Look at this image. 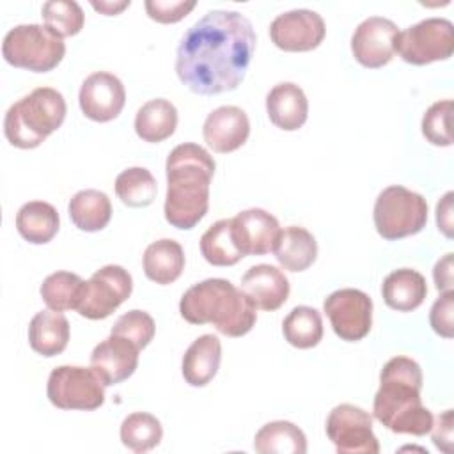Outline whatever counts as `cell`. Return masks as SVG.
<instances>
[{"instance_id": "1", "label": "cell", "mask_w": 454, "mask_h": 454, "mask_svg": "<svg viewBox=\"0 0 454 454\" xmlns=\"http://www.w3.org/2000/svg\"><path fill=\"white\" fill-rule=\"evenodd\" d=\"M255 50V32L238 11L215 9L181 37L176 73L183 85L200 96L234 90L245 78Z\"/></svg>"}, {"instance_id": "2", "label": "cell", "mask_w": 454, "mask_h": 454, "mask_svg": "<svg viewBox=\"0 0 454 454\" xmlns=\"http://www.w3.org/2000/svg\"><path fill=\"white\" fill-rule=\"evenodd\" d=\"M165 220L181 231L193 229L207 213L213 156L199 144H179L167 156Z\"/></svg>"}, {"instance_id": "3", "label": "cell", "mask_w": 454, "mask_h": 454, "mask_svg": "<svg viewBox=\"0 0 454 454\" xmlns=\"http://www.w3.org/2000/svg\"><path fill=\"white\" fill-rule=\"evenodd\" d=\"M422 369L410 356L390 358L380 372L372 413L388 431L424 436L431 431L433 413L422 404Z\"/></svg>"}, {"instance_id": "4", "label": "cell", "mask_w": 454, "mask_h": 454, "mask_svg": "<svg viewBox=\"0 0 454 454\" xmlns=\"http://www.w3.org/2000/svg\"><path fill=\"white\" fill-rule=\"evenodd\" d=\"M257 309L225 278H206L184 291L179 301V312L192 325H213L227 337L247 335L255 321Z\"/></svg>"}, {"instance_id": "5", "label": "cell", "mask_w": 454, "mask_h": 454, "mask_svg": "<svg viewBox=\"0 0 454 454\" xmlns=\"http://www.w3.org/2000/svg\"><path fill=\"white\" fill-rule=\"evenodd\" d=\"M66 112V99L57 89L37 87L5 112V138L18 149H34L62 126Z\"/></svg>"}, {"instance_id": "6", "label": "cell", "mask_w": 454, "mask_h": 454, "mask_svg": "<svg viewBox=\"0 0 454 454\" xmlns=\"http://www.w3.org/2000/svg\"><path fill=\"white\" fill-rule=\"evenodd\" d=\"M2 55L7 64L32 73H48L55 69L66 55V44L60 35L46 25L27 23L11 28L2 43Z\"/></svg>"}, {"instance_id": "7", "label": "cell", "mask_w": 454, "mask_h": 454, "mask_svg": "<svg viewBox=\"0 0 454 454\" xmlns=\"http://www.w3.org/2000/svg\"><path fill=\"white\" fill-rule=\"evenodd\" d=\"M372 218L378 234L383 239L395 241L413 236L426 227L427 202L420 193L392 184L376 197Z\"/></svg>"}, {"instance_id": "8", "label": "cell", "mask_w": 454, "mask_h": 454, "mask_svg": "<svg viewBox=\"0 0 454 454\" xmlns=\"http://www.w3.org/2000/svg\"><path fill=\"white\" fill-rule=\"evenodd\" d=\"M50 403L60 410H98L105 403V385L92 367L59 365L46 383Z\"/></svg>"}, {"instance_id": "9", "label": "cell", "mask_w": 454, "mask_h": 454, "mask_svg": "<svg viewBox=\"0 0 454 454\" xmlns=\"http://www.w3.org/2000/svg\"><path fill=\"white\" fill-rule=\"evenodd\" d=\"M454 51V27L447 18H426L399 32L397 53L413 66L447 60Z\"/></svg>"}, {"instance_id": "10", "label": "cell", "mask_w": 454, "mask_h": 454, "mask_svg": "<svg viewBox=\"0 0 454 454\" xmlns=\"http://www.w3.org/2000/svg\"><path fill=\"white\" fill-rule=\"evenodd\" d=\"M133 291V278L128 270L119 264H106L94 271L83 286L78 314L87 319H105Z\"/></svg>"}, {"instance_id": "11", "label": "cell", "mask_w": 454, "mask_h": 454, "mask_svg": "<svg viewBox=\"0 0 454 454\" xmlns=\"http://www.w3.org/2000/svg\"><path fill=\"white\" fill-rule=\"evenodd\" d=\"M326 436L339 454H378L371 415L355 404H337L326 417Z\"/></svg>"}, {"instance_id": "12", "label": "cell", "mask_w": 454, "mask_h": 454, "mask_svg": "<svg viewBox=\"0 0 454 454\" xmlns=\"http://www.w3.org/2000/svg\"><path fill=\"white\" fill-rule=\"evenodd\" d=\"M337 337L348 342L364 339L372 326V300L360 289L344 287L333 291L323 303Z\"/></svg>"}, {"instance_id": "13", "label": "cell", "mask_w": 454, "mask_h": 454, "mask_svg": "<svg viewBox=\"0 0 454 454\" xmlns=\"http://www.w3.org/2000/svg\"><path fill=\"white\" fill-rule=\"evenodd\" d=\"M399 28L383 16H369L351 35V51L358 64L369 69L383 67L397 53Z\"/></svg>"}, {"instance_id": "14", "label": "cell", "mask_w": 454, "mask_h": 454, "mask_svg": "<svg viewBox=\"0 0 454 454\" xmlns=\"http://www.w3.org/2000/svg\"><path fill=\"white\" fill-rule=\"evenodd\" d=\"M326 34L323 18L310 9H293L278 14L270 25L271 43L284 51H310Z\"/></svg>"}, {"instance_id": "15", "label": "cell", "mask_w": 454, "mask_h": 454, "mask_svg": "<svg viewBox=\"0 0 454 454\" xmlns=\"http://www.w3.org/2000/svg\"><path fill=\"white\" fill-rule=\"evenodd\" d=\"M78 103L87 119L96 122H108L122 112L126 103V90L115 74L96 71L83 80Z\"/></svg>"}, {"instance_id": "16", "label": "cell", "mask_w": 454, "mask_h": 454, "mask_svg": "<svg viewBox=\"0 0 454 454\" xmlns=\"http://www.w3.org/2000/svg\"><path fill=\"white\" fill-rule=\"evenodd\" d=\"M231 225L234 241L243 257L273 252L282 231L278 220L261 207L239 211L234 218H231Z\"/></svg>"}, {"instance_id": "17", "label": "cell", "mask_w": 454, "mask_h": 454, "mask_svg": "<svg viewBox=\"0 0 454 454\" xmlns=\"http://www.w3.org/2000/svg\"><path fill=\"white\" fill-rule=\"evenodd\" d=\"M140 349L126 337L110 333L90 353V367L105 387L128 380L138 365Z\"/></svg>"}, {"instance_id": "18", "label": "cell", "mask_w": 454, "mask_h": 454, "mask_svg": "<svg viewBox=\"0 0 454 454\" xmlns=\"http://www.w3.org/2000/svg\"><path fill=\"white\" fill-rule=\"evenodd\" d=\"M204 142L215 153H232L239 149L250 135V121L245 110L234 105L215 108L202 126Z\"/></svg>"}, {"instance_id": "19", "label": "cell", "mask_w": 454, "mask_h": 454, "mask_svg": "<svg viewBox=\"0 0 454 454\" xmlns=\"http://www.w3.org/2000/svg\"><path fill=\"white\" fill-rule=\"evenodd\" d=\"M241 291L259 310H277L289 298V280L282 270L271 264H255L241 278Z\"/></svg>"}, {"instance_id": "20", "label": "cell", "mask_w": 454, "mask_h": 454, "mask_svg": "<svg viewBox=\"0 0 454 454\" xmlns=\"http://www.w3.org/2000/svg\"><path fill=\"white\" fill-rule=\"evenodd\" d=\"M266 112L277 128L294 131L307 121L309 101L301 87L293 82H280L266 96Z\"/></svg>"}, {"instance_id": "21", "label": "cell", "mask_w": 454, "mask_h": 454, "mask_svg": "<svg viewBox=\"0 0 454 454\" xmlns=\"http://www.w3.org/2000/svg\"><path fill=\"white\" fill-rule=\"evenodd\" d=\"M222 360L220 339L213 333H204L197 337L183 355L181 372L188 385L204 387L218 372Z\"/></svg>"}, {"instance_id": "22", "label": "cell", "mask_w": 454, "mask_h": 454, "mask_svg": "<svg viewBox=\"0 0 454 454\" xmlns=\"http://www.w3.org/2000/svg\"><path fill=\"white\" fill-rule=\"evenodd\" d=\"M385 303L397 312H411L422 305L427 294L426 278L411 268H399L388 273L381 284Z\"/></svg>"}, {"instance_id": "23", "label": "cell", "mask_w": 454, "mask_h": 454, "mask_svg": "<svg viewBox=\"0 0 454 454\" xmlns=\"http://www.w3.org/2000/svg\"><path fill=\"white\" fill-rule=\"evenodd\" d=\"M69 340V321L62 312L41 310L28 325V344L43 356H55L62 353Z\"/></svg>"}, {"instance_id": "24", "label": "cell", "mask_w": 454, "mask_h": 454, "mask_svg": "<svg viewBox=\"0 0 454 454\" xmlns=\"http://www.w3.org/2000/svg\"><path fill=\"white\" fill-rule=\"evenodd\" d=\"M144 273L149 280L167 286L176 282L184 270L183 247L168 238L151 243L142 257Z\"/></svg>"}, {"instance_id": "25", "label": "cell", "mask_w": 454, "mask_h": 454, "mask_svg": "<svg viewBox=\"0 0 454 454\" xmlns=\"http://www.w3.org/2000/svg\"><path fill=\"white\" fill-rule=\"evenodd\" d=\"M273 252L284 270L303 271L312 266L317 257V241L305 227L289 225L280 231Z\"/></svg>"}, {"instance_id": "26", "label": "cell", "mask_w": 454, "mask_h": 454, "mask_svg": "<svg viewBox=\"0 0 454 454\" xmlns=\"http://www.w3.org/2000/svg\"><path fill=\"white\" fill-rule=\"evenodd\" d=\"M60 218L57 209L44 200H30L16 213V229L20 236L32 245H44L59 232Z\"/></svg>"}, {"instance_id": "27", "label": "cell", "mask_w": 454, "mask_h": 454, "mask_svg": "<svg viewBox=\"0 0 454 454\" xmlns=\"http://www.w3.org/2000/svg\"><path fill=\"white\" fill-rule=\"evenodd\" d=\"M177 128V110L163 98L149 99L135 115V131L144 142L158 144L167 140Z\"/></svg>"}, {"instance_id": "28", "label": "cell", "mask_w": 454, "mask_h": 454, "mask_svg": "<svg viewBox=\"0 0 454 454\" xmlns=\"http://www.w3.org/2000/svg\"><path fill=\"white\" fill-rule=\"evenodd\" d=\"M67 213L71 222L85 232H96L108 225L112 218V204L105 192L87 188L76 192L69 204Z\"/></svg>"}, {"instance_id": "29", "label": "cell", "mask_w": 454, "mask_h": 454, "mask_svg": "<svg viewBox=\"0 0 454 454\" xmlns=\"http://www.w3.org/2000/svg\"><path fill=\"white\" fill-rule=\"evenodd\" d=\"M254 449L261 454H305V433L289 420L264 424L254 436Z\"/></svg>"}, {"instance_id": "30", "label": "cell", "mask_w": 454, "mask_h": 454, "mask_svg": "<svg viewBox=\"0 0 454 454\" xmlns=\"http://www.w3.org/2000/svg\"><path fill=\"white\" fill-rule=\"evenodd\" d=\"M282 333L284 339L298 349L314 348L323 339L321 314L314 307L298 305L284 317Z\"/></svg>"}, {"instance_id": "31", "label": "cell", "mask_w": 454, "mask_h": 454, "mask_svg": "<svg viewBox=\"0 0 454 454\" xmlns=\"http://www.w3.org/2000/svg\"><path fill=\"white\" fill-rule=\"evenodd\" d=\"M85 280L71 271H55L48 275L41 284V298L48 309L64 312L78 309Z\"/></svg>"}, {"instance_id": "32", "label": "cell", "mask_w": 454, "mask_h": 454, "mask_svg": "<svg viewBox=\"0 0 454 454\" xmlns=\"http://www.w3.org/2000/svg\"><path fill=\"white\" fill-rule=\"evenodd\" d=\"M200 254L213 266H232L243 254L239 252L234 236L231 218L215 222L200 238Z\"/></svg>"}, {"instance_id": "33", "label": "cell", "mask_w": 454, "mask_h": 454, "mask_svg": "<svg viewBox=\"0 0 454 454\" xmlns=\"http://www.w3.org/2000/svg\"><path fill=\"white\" fill-rule=\"evenodd\" d=\"M163 438L161 422L145 411L129 413L121 424V442L129 450L142 454L154 449Z\"/></svg>"}, {"instance_id": "34", "label": "cell", "mask_w": 454, "mask_h": 454, "mask_svg": "<svg viewBox=\"0 0 454 454\" xmlns=\"http://www.w3.org/2000/svg\"><path fill=\"white\" fill-rule=\"evenodd\" d=\"M156 179L144 167H129L115 177V193L129 207H145L156 199Z\"/></svg>"}, {"instance_id": "35", "label": "cell", "mask_w": 454, "mask_h": 454, "mask_svg": "<svg viewBox=\"0 0 454 454\" xmlns=\"http://www.w3.org/2000/svg\"><path fill=\"white\" fill-rule=\"evenodd\" d=\"M44 25L57 35L71 37L76 35L85 21L82 7L73 0H50L43 4L41 9Z\"/></svg>"}, {"instance_id": "36", "label": "cell", "mask_w": 454, "mask_h": 454, "mask_svg": "<svg viewBox=\"0 0 454 454\" xmlns=\"http://www.w3.org/2000/svg\"><path fill=\"white\" fill-rule=\"evenodd\" d=\"M156 325L154 319L145 312L133 309L122 316L117 317V321L112 326L114 335H121L129 339L138 349H144L154 337Z\"/></svg>"}, {"instance_id": "37", "label": "cell", "mask_w": 454, "mask_h": 454, "mask_svg": "<svg viewBox=\"0 0 454 454\" xmlns=\"http://www.w3.org/2000/svg\"><path fill=\"white\" fill-rule=\"evenodd\" d=\"M450 112H452L450 99L436 101L426 110L420 128H422V135L426 137V140L429 144L438 145V147L452 145V135H450V128H449Z\"/></svg>"}, {"instance_id": "38", "label": "cell", "mask_w": 454, "mask_h": 454, "mask_svg": "<svg viewBox=\"0 0 454 454\" xmlns=\"http://www.w3.org/2000/svg\"><path fill=\"white\" fill-rule=\"evenodd\" d=\"M195 5V0H147L145 11L147 16L158 23H177Z\"/></svg>"}, {"instance_id": "39", "label": "cell", "mask_w": 454, "mask_h": 454, "mask_svg": "<svg viewBox=\"0 0 454 454\" xmlns=\"http://www.w3.org/2000/svg\"><path fill=\"white\" fill-rule=\"evenodd\" d=\"M452 314H454V291H443L429 310V323H431V328L445 339H450L454 335Z\"/></svg>"}, {"instance_id": "40", "label": "cell", "mask_w": 454, "mask_h": 454, "mask_svg": "<svg viewBox=\"0 0 454 454\" xmlns=\"http://www.w3.org/2000/svg\"><path fill=\"white\" fill-rule=\"evenodd\" d=\"M452 424H454L452 410H445L436 417V420L433 419V426H431L433 443L445 454H449L452 449Z\"/></svg>"}, {"instance_id": "41", "label": "cell", "mask_w": 454, "mask_h": 454, "mask_svg": "<svg viewBox=\"0 0 454 454\" xmlns=\"http://www.w3.org/2000/svg\"><path fill=\"white\" fill-rule=\"evenodd\" d=\"M433 278L434 286L440 293L443 291H452V252L445 254L440 261H436L433 268Z\"/></svg>"}, {"instance_id": "42", "label": "cell", "mask_w": 454, "mask_h": 454, "mask_svg": "<svg viewBox=\"0 0 454 454\" xmlns=\"http://www.w3.org/2000/svg\"><path fill=\"white\" fill-rule=\"evenodd\" d=\"M452 197L454 193L447 192L436 204V223L447 238H452Z\"/></svg>"}, {"instance_id": "43", "label": "cell", "mask_w": 454, "mask_h": 454, "mask_svg": "<svg viewBox=\"0 0 454 454\" xmlns=\"http://www.w3.org/2000/svg\"><path fill=\"white\" fill-rule=\"evenodd\" d=\"M90 5L105 16H115L121 11H124L126 7H129V0H114V2L112 0H99V2L92 0Z\"/></svg>"}]
</instances>
